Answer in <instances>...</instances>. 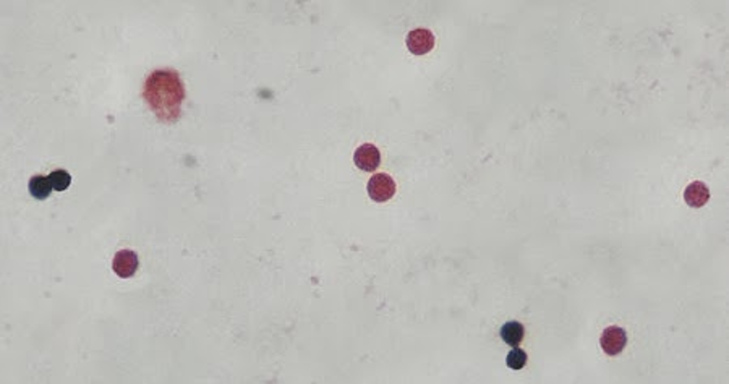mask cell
Wrapping results in <instances>:
<instances>
[{"label": "cell", "mask_w": 729, "mask_h": 384, "mask_svg": "<svg viewBox=\"0 0 729 384\" xmlns=\"http://www.w3.org/2000/svg\"><path fill=\"white\" fill-rule=\"evenodd\" d=\"M143 97L157 119L173 124L182 114V104L185 101V86L178 72L172 68L152 72L145 83Z\"/></svg>", "instance_id": "6da1fadb"}, {"label": "cell", "mask_w": 729, "mask_h": 384, "mask_svg": "<svg viewBox=\"0 0 729 384\" xmlns=\"http://www.w3.org/2000/svg\"><path fill=\"white\" fill-rule=\"evenodd\" d=\"M368 196L376 203L389 201L395 195V182L388 174H375L368 182Z\"/></svg>", "instance_id": "7a4b0ae2"}, {"label": "cell", "mask_w": 729, "mask_h": 384, "mask_svg": "<svg viewBox=\"0 0 729 384\" xmlns=\"http://www.w3.org/2000/svg\"><path fill=\"white\" fill-rule=\"evenodd\" d=\"M599 344L606 355H619L627 346V333L619 326H609L603 331Z\"/></svg>", "instance_id": "3957f363"}, {"label": "cell", "mask_w": 729, "mask_h": 384, "mask_svg": "<svg viewBox=\"0 0 729 384\" xmlns=\"http://www.w3.org/2000/svg\"><path fill=\"white\" fill-rule=\"evenodd\" d=\"M354 162L360 170L373 172L381 164V152L375 145L365 143V145L356 147V151L354 152Z\"/></svg>", "instance_id": "277c9868"}, {"label": "cell", "mask_w": 729, "mask_h": 384, "mask_svg": "<svg viewBox=\"0 0 729 384\" xmlns=\"http://www.w3.org/2000/svg\"><path fill=\"white\" fill-rule=\"evenodd\" d=\"M407 47L414 56H425L434 47V34L430 29H414L407 36Z\"/></svg>", "instance_id": "5b68a950"}, {"label": "cell", "mask_w": 729, "mask_h": 384, "mask_svg": "<svg viewBox=\"0 0 729 384\" xmlns=\"http://www.w3.org/2000/svg\"><path fill=\"white\" fill-rule=\"evenodd\" d=\"M112 269L118 278L128 279L136 273L138 269V255L133 250H120L113 256Z\"/></svg>", "instance_id": "8992f818"}, {"label": "cell", "mask_w": 729, "mask_h": 384, "mask_svg": "<svg viewBox=\"0 0 729 384\" xmlns=\"http://www.w3.org/2000/svg\"><path fill=\"white\" fill-rule=\"evenodd\" d=\"M710 200V190L703 182H693L684 190V201L691 206V208H702L705 206Z\"/></svg>", "instance_id": "52a82bcc"}, {"label": "cell", "mask_w": 729, "mask_h": 384, "mask_svg": "<svg viewBox=\"0 0 729 384\" xmlns=\"http://www.w3.org/2000/svg\"><path fill=\"white\" fill-rule=\"evenodd\" d=\"M524 336H525V329L522 326V323H519V321H509V323H505L503 328H501V339H503L508 346L517 347L519 344L524 341Z\"/></svg>", "instance_id": "ba28073f"}, {"label": "cell", "mask_w": 729, "mask_h": 384, "mask_svg": "<svg viewBox=\"0 0 729 384\" xmlns=\"http://www.w3.org/2000/svg\"><path fill=\"white\" fill-rule=\"evenodd\" d=\"M52 191V185H51V180H49V177H44V175H34L31 180H29V193H31L33 198L36 200H46L49 195H51Z\"/></svg>", "instance_id": "9c48e42d"}, {"label": "cell", "mask_w": 729, "mask_h": 384, "mask_svg": "<svg viewBox=\"0 0 729 384\" xmlns=\"http://www.w3.org/2000/svg\"><path fill=\"white\" fill-rule=\"evenodd\" d=\"M49 180H51V185H52L54 190L63 191V190H67L68 186H70L72 175L68 174L67 170L58 169V170H54V172H51V174H49Z\"/></svg>", "instance_id": "30bf717a"}, {"label": "cell", "mask_w": 729, "mask_h": 384, "mask_svg": "<svg viewBox=\"0 0 729 384\" xmlns=\"http://www.w3.org/2000/svg\"><path fill=\"white\" fill-rule=\"evenodd\" d=\"M527 353H525L522 349H514L512 352H509L508 358H505V363H508L510 370H522V368L527 365Z\"/></svg>", "instance_id": "8fae6325"}]
</instances>
